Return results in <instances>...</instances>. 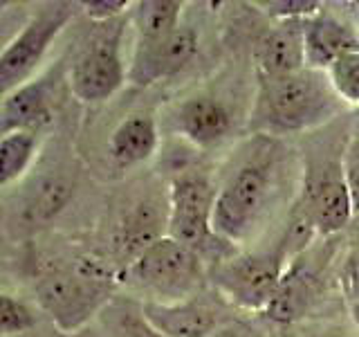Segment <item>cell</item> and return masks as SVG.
Instances as JSON below:
<instances>
[{
  "mask_svg": "<svg viewBox=\"0 0 359 337\" xmlns=\"http://www.w3.org/2000/svg\"><path fill=\"white\" fill-rule=\"evenodd\" d=\"M325 74L337 97L348 104H359V50L339 56Z\"/></svg>",
  "mask_w": 359,
  "mask_h": 337,
  "instance_id": "7402d4cb",
  "label": "cell"
},
{
  "mask_svg": "<svg viewBox=\"0 0 359 337\" xmlns=\"http://www.w3.org/2000/svg\"><path fill=\"white\" fill-rule=\"evenodd\" d=\"M36 326V312L25 301L0 292V335L27 333Z\"/></svg>",
  "mask_w": 359,
  "mask_h": 337,
  "instance_id": "603a6c76",
  "label": "cell"
},
{
  "mask_svg": "<svg viewBox=\"0 0 359 337\" xmlns=\"http://www.w3.org/2000/svg\"><path fill=\"white\" fill-rule=\"evenodd\" d=\"M337 112V95L321 70H301L287 77H261L256 117L276 133L314 128Z\"/></svg>",
  "mask_w": 359,
  "mask_h": 337,
  "instance_id": "7a4b0ae2",
  "label": "cell"
},
{
  "mask_svg": "<svg viewBox=\"0 0 359 337\" xmlns=\"http://www.w3.org/2000/svg\"><path fill=\"white\" fill-rule=\"evenodd\" d=\"M265 7L263 11L276 20H294V18H310L321 11L319 0H267L258 3Z\"/></svg>",
  "mask_w": 359,
  "mask_h": 337,
  "instance_id": "cb8c5ba5",
  "label": "cell"
},
{
  "mask_svg": "<svg viewBox=\"0 0 359 337\" xmlns=\"http://www.w3.org/2000/svg\"><path fill=\"white\" fill-rule=\"evenodd\" d=\"M166 223L168 218L160 216V209H157L153 202H142V205H137L119 225L117 247L121 256L126 258L128 263H133L151 243L166 236L162 232V225Z\"/></svg>",
  "mask_w": 359,
  "mask_h": 337,
  "instance_id": "ac0fdd59",
  "label": "cell"
},
{
  "mask_svg": "<svg viewBox=\"0 0 359 337\" xmlns=\"http://www.w3.org/2000/svg\"><path fill=\"white\" fill-rule=\"evenodd\" d=\"M112 279L93 258H72L50 265L36 279V301L56 329L72 333L110 303Z\"/></svg>",
  "mask_w": 359,
  "mask_h": 337,
  "instance_id": "6da1fadb",
  "label": "cell"
},
{
  "mask_svg": "<svg viewBox=\"0 0 359 337\" xmlns=\"http://www.w3.org/2000/svg\"><path fill=\"white\" fill-rule=\"evenodd\" d=\"M133 27L137 32L135 43H153L171 37L182 27V0H142L133 5Z\"/></svg>",
  "mask_w": 359,
  "mask_h": 337,
  "instance_id": "d6986e66",
  "label": "cell"
},
{
  "mask_svg": "<svg viewBox=\"0 0 359 337\" xmlns=\"http://www.w3.org/2000/svg\"><path fill=\"white\" fill-rule=\"evenodd\" d=\"M39 151V135L11 133L0 138V189L14 185L32 166Z\"/></svg>",
  "mask_w": 359,
  "mask_h": 337,
  "instance_id": "ffe728a7",
  "label": "cell"
},
{
  "mask_svg": "<svg viewBox=\"0 0 359 337\" xmlns=\"http://www.w3.org/2000/svg\"><path fill=\"white\" fill-rule=\"evenodd\" d=\"M351 317H353V324H355V329L359 331V301L351 303Z\"/></svg>",
  "mask_w": 359,
  "mask_h": 337,
  "instance_id": "f546056e",
  "label": "cell"
},
{
  "mask_svg": "<svg viewBox=\"0 0 359 337\" xmlns=\"http://www.w3.org/2000/svg\"><path fill=\"white\" fill-rule=\"evenodd\" d=\"M310 299H312V275L303 263H297L285 270L272 301L267 303L263 312L272 322L294 324L306 315Z\"/></svg>",
  "mask_w": 359,
  "mask_h": 337,
  "instance_id": "e0dca14e",
  "label": "cell"
},
{
  "mask_svg": "<svg viewBox=\"0 0 359 337\" xmlns=\"http://www.w3.org/2000/svg\"><path fill=\"white\" fill-rule=\"evenodd\" d=\"M157 142H160V133H157L155 119L146 112H135V115L121 119L117 128L112 131L108 153L117 166L128 168L153 157Z\"/></svg>",
  "mask_w": 359,
  "mask_h": 337,
  "instance_id": "2e32d148",
  "label": "cell"
},
{
  "mask_svg": "<svg viewBox=\"0 0 359 337\" xmlns=\"http://www.w3.org/2000/svg\"><path fill=\"white\" fill-rule=\"evenodd\" d=\"M9 7H11V3H5V0H0V14H5Z\"/></svg>",
  "mask_w": 359,
  "mask_h": 337,
  "instance_id": "1f68e13d",
  "label": "cell"
},
{
  "mask_svg": "<svg viewBox=\"0 0 359 337\" xmlns=\"http://www.w3.org/2000/svg\"><path fill=\"white\" fill-rule=\"evenodd\" d=\"M272 196V164L247 162L224 183L213 205L211 225L222 241L238 245L250 239L261 223Z\"/></svg>",
  "mask_w": 359,
  "mask_h": 337,
  "instance_id": "5b68a950",
  "label": "cell"
},
{
  "mask_svg": "<svg viewBox=\"0 0 359 337\" xmlns=\"http://www.w3.org/2000/svg\"><path fill=\"white\" fill-rule=\"evenodd\" d=\"M198 52V34L182 25L171 37L153 43H135L133 61L128 65V81L149 88L162 79L177 74L191 63Z\"/></svg>",
  "mask_w": 359,
  "mask_h": 337,
  "instance_id": "30bf717a",
  "label": "cell"
},
{
  "mask_svg": "<svg viewBox=\"0 0 359 337\" xmlns=\"http://www.w3.org/2000/svg\"><path fill=\"white\" fill-rule=\"evenodd\" d=\"M76 7V3H48L22 22L0 52V99L32 81L56 37L74 18Z\"/></svg>",
  "mask_w": 359,
  "mask_h": 337,
  "instance_id": "277c9868",
  "label": "cell"
},
{
  "mask_svg": "<svg viewBox=\"0 0 359 337\" xmlns=\"http://www.w3.org/2000/svg\"><path fill=\"white\" fill-rule=\"evenodd\" d=\"M287 250L278 243L272 250L227 256L213 272V284L229 301L247 310H265L285 275Z\"/></svg>",
  "mask_w": 359,
  "mask_h": 337,
  "instance_id": "ba28073f",
  "label": "cell"
},
{
  "mask_svg": "<svg viewBox=\"0 0 359 337\" xmlns=\"http://www.w3.org/2000/svg\"><path fill=\"white\" fill-rule=\"evenodd\" d=\"M211 337H238L233 331H227V329H222V331H216Z\"/></svg>",
  "mask_w": 359,
  "mask_h": 337,
  "instance_id": "4dcf8cb0",
  "label": "cell"
},
{
  "mask_svg": "<svg viewBox=\"0 0 359 337\" xmlns=\"http://www.w3.org/2000/svg\"><path fill=\"white\" fill-rule=\"evenodd\" d=\"M126 20L95 22L90 37L67 63L65 81L70 93L86 104L106 101L128 79V67L121 56V37Z\"/></svg>",
  "mask_w": 359,
  "mask_h": 337,
  "instance_id": "3957f363",
  "label": "cell"
},
{
  "mask_svg": "<svg viewBox=\"0 0 359 337\" xmlns=\"http://www.w3.org/2000/svg\"><path fill=\"white\" fill-rule=\"evenodd\" d=\"M11 9H7L5 14H0V52L5 50V45L14 39V34L20 29V27H14L16 25V20H11V18H7V14H9Z\"/></svg>",
  "mask_w": 359,
  "mask_h": 337,
  "instance_id": "83f0119b",
  "label": "cell"
},
{
  "mask_svg": "<svg viewBox=\"0 0 359 337\" xmlns=\"http://www.w3.org/2000/svg\"><path fill=\"white\" fill-rule=\"evenodd\" d=\"M341 290L348 303L359 301V245L348 252L341 267Z\"/></svg>",
  "mask_w": 359,
  "mask_h": 337,
  "instance_id": "4316f807",
  "label": "cell"
},
{
  "mask_svg": "<svg viewBox=\"0 0 359 337\" xmlns=\"http://www.w3.org/2000/svg\"><path fill=\"white\" fill-rule=\"evenodd\" d=\"M79 7L93 22H110L117 20L130 3L128 0H81Z\"/></svg>",
  "mask_w": 359,
  "mask_h": 337,
  "instance_id": "484cf974",
  "label": "cell"
},
{
  "mask_svg": "<svg viewBox=\"0 0 359 337\" xmlns=\"http://www.w3.org/2000/svg\"><path fill=\"white\" fill-rule=\"evenodd\" d=\"M306 34V59L310 70L325 72L339 56L359 50V39L344 20L319 11L303 20Z\"/></svg>",
  "mask_w": 359,
  "mask_h": 337,
  "instance_id": "5bb4252c",
  "label": "cell"
},
{
  "mask_svg": "<svg viewBox=\"0 0 359 337\" xmlns=\"http://www.w3.org/2000/svg\"><path fill=\"white\" fill-rule=\"evenodd\" d=\"M101 319L110 337H166L146 319L142 306L112 301L101 310Z\"/></svg>",
  "mask_w": 359,
  "mask_h": 337,
  "instance_id": "44dd1931",
  "label": "cell"
},
{
  "mask_svg": "<svg viewBox=\"0 0 359 337\" xmlns=\"http://www.w3.org/2000/svg\"><path fill=\"white\" fill-rule=\"evenodd\" d=\"M303 20L306 18L278 20L265 34L256 54L258 65H261V77H287L306 70L308 59Z\"/></svg>",
  "mask_w": 359,
  "mask_h": 337,
  "instance_id": "4fadbf2b",
  "label": "cell"
},
{
  "mask_svg": "<svg viewBox=\"0 0 359 337\" xmlns=\"http://www.w3.org/2000/svg\"><path fill=\"white\" fill-rule=\"evenodd\" d=\"M128 275L142 288L166 297V301H180L196 297V290L205 284L202 256L180 245L171 236H162L128 263Z\"/></svg>",
  "mask_w": 359,
  "mask_h": 337,
  "instance_id": "52a82bcc",
  "label": "cell"
},
{
  "mask_svg": "<svg viewBox=\"0 0 359 337\" xmlns=\"http://www.w3.org/2000/svg\"><path fill=\"white\" fill-rule=\"evenodd\" d=\"M355 7H357V14H359V3H357V5H355Z\"/></svg>",
  "mask_w": 359,
  "mask_h": 337,
  "instance_id": "836d02e7",
  "label": "cell"
},
{
  "mask_svg": "<svg viewBox=\"0 0 359 337\" xmlns=\"http://www.w3.org/2000/svg\"><path fill=\"white\" fill-rule=\"evenodd\" d=\"M216 196L218 191L213 189L209 178L194 171L175 176L171 180V189H168L166 236H171L173 241L200 256L211 250H220V245L231 247V243L222 241L213 232L211 216Z\"/></svg>",
  "mask_w": 359,
  "mask_h": 337,
  "instance_id": "8992f818",
  "label": "cell"
},
{
  "mask_svg": "<svg viewBox=\"0 0 359 337\" xmlns=\"http://www.w3.org/2000/svg\"><path fill=\"white\" fill-rule=\"evenodd\" d=\"M301 207L319 234H337L351 223L355 211L341 176V162L325 168L314 183H310Z\"/></svg>",
  "mask_w": 359,
  "mask_h": 337,
  "instance_id": "8fae6325",
  "label": "cell"
},
{
  "mask_svg": "<svg viewBox=\"0 0 359 337\" xmlns=\"http://www.w3.org/2000/svg\"><path fill=\"white\" fill-rule=\"evenodd\" d=\"M142 310L157 331L166 337H211L220 331L218 312L198 297L180 301L149 299Z\"/></svg>",
  "mask_w": 359,
  "mask_h": 337,
  "instance_id": "7c38bea8",
  "label": "cell"
},
{
  "mask_svg": "<svg viewBox=\"0 0 359 337\" xmlns=\"http://www.w3.org/2000/svg\"><path fill=\"white\" fill-rule=\"evenodd\" d=\"M303 337H355V335L341 329V326H323V329H317Z\"/></svg>",
  "mask_w": 359,
  "mask_h": 337,
  "instance_id": "f1b7e54d",
  "label": "cell"
},
{
  "mask_svg": "<svg viewBox=\"0 0 359 337\" xmlns=\"http://www.w3.org/2000/svg\"><path fill=\"white\" fill-rule=\"evenodd\" d=\"M355 225H357V232H359V216H355Z\"/></svg>",
  "mask_w": 359,
  "mask_h": 337,
  "instance_id": "d6a6232c",
  "label": "cell"
},
{
  "mask_svg": "<svg viewBox=\"0 0 359 337\" xmlns=\"http://www.w3.org/2000/svg\"><path fill=\"white\" fill-rule=\"evenodd\" d=\"M63 79L65 67L59 61L25 86L9 93L5 99H0V138H7L11 133L39 135L45 126H50Z\"/></svg>",
  "mask_w": 359,
  "mask_h": 337,
  "instance_id": "9c48e42d",
  "label": "cell"
},
{
  "mask_svg": "<svg viewBox=\"0 0 359 337\" xmlns=\"http://www.w3.org/2000/svg\"><path fill=\"white\" fill-rule=\"evenodd\" d=\"M177 131L191 144L207 146L218 144L231 128V115L222 101L213 97H191L177 108Z\"/></svg>",
  "mask_w": 359,
  "mask_h": 337,
  "instance_id": "9a60e30c",
  "label": "cell"
},
{
  "mask_svg": "<svg viewBox=\"0 0 359 337\" xmlns=\"http://www.w3.org/2000/svg\"><path fill=\"white\" fill-rule=\"evenodd\" d=\"M341 176L353 202L355 216H359V138H353L341 153Z\"/></svg>",
  "mask_w": 359,
  "mask_h": 337,
  "instance_id": "d4e9b609",
  "label": "cell"
}]
</instances>
